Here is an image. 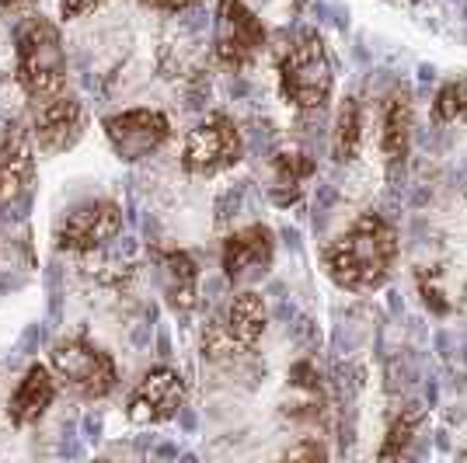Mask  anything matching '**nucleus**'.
Instances as JSON below:
<instances>
[{"label":"nucleus","mask_w":467,"mask_h":463,"mask_svg":"<svg viewBox=\"0 0 467 463\" xmlns=\"http://www.w3.org/2000/svg\"><path fill=\"white\" fill-rule=\"evenodd\" d=\"M101 129L109 136L112 150H116L122 160H143V157L157 154L168 136H171V122L164 112L157 108H130V112H119V116H109L101 122Z\"/></svg>","instance_id":"obj_7"},{"label":"nucleus","mask_w":467,"mask_h":463,"mask_svg":"<svg viewBox=\"0 0 467 463\" xmlns=\"http://www.w3.org/2000/svg\"><path fill=\"white\" fill-rule=\"evenodd\" d=\"M49 359H53V369H57L59 380L70 386L78 397H88V401L109 397L119 384L116 359L105 348H98L95 342H88V338H63V342L53 345Z\"/></svg>","instance_id":"obj_4"},{"label":"nucleus","mask_w":467,"mask_h":463,"mask_svg":"<svg viewBox=\"0 0 467 463\" xmlns=\"http://www.w3.org/2000/svg\"><path fill=\"white\" fill-rule=\"evenodd\" d=\"M105 0H59V15L67 21L74 18H84L88 11H95V7H101Z\"/></svg>","instance_id":"obj_21"},{"label":"nucleus","mask_w":467,"mask_h":463,"mask_svg":"<svg viewBox=\"0 0 467 463\" xmlns=\"http://www.w3.org/2000/svg\"><path fill=\"white\" fill-rule=\"evenodd\" d=\"M265 321H269V314H265L262 296L248 290L231 300V307L223 314V331L237 348H254V342L265 334Z\"/></svg>","instance_id":"obj_17"},{"label":"nucleus","mask_w":467,"mask_h":463,"mask_svg":"<svg viewBox=\"0 0 467 463\" xmlns=\"http://www.w3.org/2000/svg\"><path fill=\"white\" fill-rule=\"evenodd\" d=\"M84 133V105L74 95L39 98L36 101V116H32V136L42 154H63L70 150Z\"/></svg>","instance_id":"obj_9"},{"label":"nucleus","mask_w":467,"mask_h":463,"mask_svg":"<svg viewBox=\"0 0 467 463\" xmlns=\"http://www.w3.org/2000/svg\"><path fill=\"white\" fill-rule=\"evenodd\" d=\"M335 87V67H331L328 46L321 36H304L293 42L290 53L279 59V91L300 112L325 108Z\"/></svg>","instance_id":"obj_2"},{"label":"nucleus","mask_w":467,"mask_h":463,"mask_svg":"<svg viewBox=\"0 0 467 463\" xmlns=\"http://www.w3.org/2000/svg\"><path fill=\"white\" fill-rule=\"evenodd\" d=\"M286 457L290 460H296V457H325V449L317 443H311V446H296V449H286Z\"/></svg>","instance_id":"obj_23"},{"label":"nucleus","mask_w":467,"mask_h":463,"mask_svg":"<svg viewBox=\"0 0 467 463\" xmlns=\"http://www.w3.org/2000/svg\"><path fill=\"white\" fill-rule=\"evenodd\" d=\"M422 422H426V411H422V407H419V405L405 407V411L394 418V425L388 428V439H384V446L377 449V457H380V460L405 457V453H409V446H411V439L419 436Z\"/></svg>","instance_id":"obj_19"},{"label":"nucleus","mask_w":467,"mask_h":463,"mask_svg":"<svg viewBox=\"0 0 467 463\" xmlns=\"http://www.w3.org/2000/svg\"><path fill=\"white\" fill-rule=\"evenodd\" d=\"M18 80L32 101L63 91L67 80V53L53 21L28 18L18 32Z\"/></svg>","instance_id":"obj_3"},{"label":"nucleus","mask_w":467,"mask_h":463,"mask_svg":"<svg viewBox=\"0 0 467 463\" xmlns=\"http://www.w3.org/2000/svg\"><path fill=\"white\" fill-rule=\"evenodd\" d=\"M122 231V212L116 202L109 199H95V202H80L59 220L57 227V244L59 252L88 254L109 244L116 233Z\"/></svg>","instance_id":"obj_8"},{"label":"nucleus","mask_w":467,"mask_h":463,"mask_svg":"<svg viewBox=\"0 0 467 463\" xmlns=\"http://www.w3.org/2000/svg\"><path fill=\"white\" fill-rule=\"evenodd\" d=\"M57 401V380L46 366H28V373L21 376L15 397L7 401V415L15 425H36L49 411V405Z\"/></svg>","instance_id":"obj_15"},{"label":"nucleus","mask_w":467,"mask_h":463,"mask_svg":"<svg viewBox=\"0 0 467 463\" xmlns=\"http://www.w3.org/2000/svg\"><path fill=\"white\" fill-rule=\"evenodd\" d=\"M182 401H185V380H182V373H175V369L168 366H157L133 386L126 415H130V422L137 425H161L168 422V418H175Z\"/></svg>","instance_id":"obj_10"},{"label":"nucleus","mask_w":467,"mask_h":463,"mask_svg":"<svg viewBox=\"0 0 467 463\" xmlns=\"http://www.w3.org/2000/svg\"><path fill=\"white\" fill-rule=\"evenodd\" d=\"M157 275L164 296L175 310H192L195 307V290H199V269H195L189 252H157Z\"/></svg>","instance_id":"obj_16"},{"label":"nucleus","mask_w":467,"mask_h":463,"mask_svg":"<svg viewBox=\"0 0 467 463\" xmlns=\"http://www.w3.org/2000/svg\"><path fill=\"white\" fill-rule=\"evenodd\" d=\"M380 150L388 157V164L398 171L405 168V157L411 147V126H415V108H411V95L405 87H398L394 95L384 101V122H380Z\"/></svg>","instance_id":"obj_14"},{"label":"nucleus","mask_w":467,"mask_h":463,"mask_svg":"<svg viewBox=\"0 0 467 463\" xmlns=\"http://www.w3.org/2000/svg\"><path fill=\"white\" fill-rule=\"evenodd\" d=\"M275 258V237L265 223H252V227H241L223 241V254H220V265L227 272L231 283H254L262 279L265 272L273 269Z\"/></svg>","instance_id":"obj_11"},{"label":"nucleus","mask_w":467,"mask_h":463,"mask_svg":"<svg viewBox=\"0 0 467 463\" xmlns=\"http://www.w3.org/2000/svg\"><path fill=\"white\" fill-rule=\"evenodd\" d=\"M363 150V108L359 98H342L335 112V129H331V157L338 164H349Z\"/></svg>","instance_id":"obj_18"},{"label":"nucleus","mask_w":467,"mask_h":463,"mask_svg":"<svg viewBox=\"0 0 467 463\" xmlns=\"http://www.w3.org/2000/svg\"><path fill=\"white\" fill-rule=\"evenodd\" d=\"M265 42H269L265 25L244 0H220L216 4L213 49L223 67H231V70L252 67L254 59L262 57Z\"/></svg>","instance_id":"obj_5"},{"label":"nucleus","mask_w":467,"mask_h":463,"mask_svg":"<svg viewBox=\"0 0 467 463\" xmlns=\"http://www.w3.org/2000/svg\"><path fill=\"white\" fill-rule=\"evenodd\" d=\"M36 0H0V11H21V7H32Z\"/></svg>","instance_id":"obj_24"},{"label":"nucleus","mask_w":467,"mask_h":463,"mask_svg":"<svg viewBox=\"0 0 467 463\" xmlns=\"http://www.w3.org/2000/svg\"><path fill=\"white\" fill-rule=\"evenodd\" d=\"M401 241L380 212H363L325 248V269L338 290L373 293L390 279Z\"/></svg>","instance_id":"obj_1"},{"label":"nucleus","mask_w":467,"mask_h":463,"mask_svg":"<svg viewBox=\"0 0 467 463\" xmlns=\"http://www.w3.org/2000/svg\"><path fill=\"white\" fill-rule=\"evenodd\" d=\"M32 174H36V150L28 136L15 129L0 147V206H15L18 199H25L32 189Z\"/></svg>","instance_id":"obj_12"},{"label":"nucleus","mask_w":467,"mask_h":463,"mask_svg":"<svg viewBox=\"0 0 467 463\" xmlns=\"http://www.w3.org/2000/svg\"><path fill=\"white\" fill-rule=\"evenodd\" d=\"M273 185H269V192L279 206H293L300 195L307 192V185H311L314 171H317V160H314L304 147H296V143H286V147H279L273 154Z\"/></svg>","instance_id":"obj_13"},{"label":"nucleus","mask_w":467,"mask_h":463,"mask_svg":"<svg viewBox=\"0 0 467 463\" xmlns=\"http://www.w3.org/2000/svg\"><path fill=\"white\" fill-rule=\"evenodd\" d=\"M143 4H147V7H154V11H171V15H175V11L192 7L195 0H143Z\"/></svg>","instance_id":"obj_22"},{"label":"nucleus","mask_w":467,"mask_h":463,"mask_svg":"<svg viewBox=\"0 0 467 463\" xmlns=\"http://www.w3.org/2000/svg\"><path fill=\"white\" fill-rule=\"evenodd\" d=\"M241 157H244V139L237 133V126L227 116H210L185 136L182 168L199 178H210V174L231 171L234 164H241Z\"/></svg>","instance_id":"obj_6"},{"label":"nucleus","mask_w":467,"mask_h":463,"mask_svg":"<svg viewBox=\"0 0 467 463\" xmlns=\"http://www.w3.org/2000/svg\"><path fill=\"white\" fill-rule=\"evenodd\" d=\"M432 116L443 126H464L467 122V77L447 80L432 98Z\"/></svg>","instance_id":"obj_20"}]
</instances>
